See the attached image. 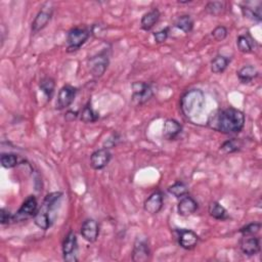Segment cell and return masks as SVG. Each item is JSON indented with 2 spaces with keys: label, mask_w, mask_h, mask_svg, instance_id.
Masks as SVG:
<instances>
[{
  "label": "cell",
  "mask_w": 262,
  "mask_h": 262,
  "mask_svg": "<svg viewBox=\"0 0 262 262\" xmlns=\"http://www.w3.org/2000/svg\"><path fill=\"white\" fill-rule=\"evenodd\" d=\"M189 3H191L190 2V0H186V2H181V0H179V2H178V4H180V5H186V4H189Z\"/></svg>",
  "instance_id": "37"
},
{
  "label": "cell",
  "mask_w": 262,
  "mask_h": 262,
  "mask_svg": "<svg viewBox=\"0 0 262 262\" xmlns=\"http://www.w3.org/2000/svg\"><path fill=\"white\" fill-rule=\"evenodd\" d=\"M161 17V13L158 9H153L150 12H148L147 14H145L141 20V27L143 30L145 31H150L152 30L157 23L159 22Z\"/></svg>",
  "instance_id": "19"
},
{
  "label": "cell",
  "mask_w": 262,
  "mask_h": 262,
  "mask_svg": "<svg viewBox=\"0 0 262 262\" xmlns=\"http://www.w3.org/2000/svg\"><path fill=\"white\" fill-rule=\"evenodd\" d=\"M108 66H109V54L107 50L98 52L88 59L89 72L95 78L102 77L107 71Z\"/></svg>",
  "instance_id": "5"
},
{
  "label": "cell",
  "mask_w": 262,
  "mask_h": 262,
  "mask_svg": "<svg viewBox=\"0 0 262 262\" xmlns=\"http://www.w3.org/2000/svg\"><path fill=\"white\" fill-rule=\"evenodd\" d=\"M112 159V154L109 149L103 148L93 152L90 156V166L94 170H102L108 166Z\"/></svg>",
  "instance_id": "11"
},
{
  "label": "cell",
  "mask_w": 262,
  "mask_h": 262,
  "mask_svg": "<svg viewBox=\"0 0 262 262\" xmlns=\"http://www.w3.org/2000/svg\"><path fill=\"white\" fill-rule=\"evenodd\" d=\"M245 122V114L242 111L229 107L213 111L208 117L207 125L222 135H236L243 130Z\"/></svg>",
  "instance_id": "1"
},
{
  "label": "cell",
  "mask_w": 262,
  "mask_h": 262,
  "mask_svg": "<svg viewBox=\"0 0 262 262\" xmlns=\"http://www.w3.org/2000/svg\"><path fill=\"white\" fill-rule=\"evenodd\" d=\"M229 62H231V58H228L224 55H220V54L216 55L211 60V63H210V68H211L212 73H214V74L223 73L227 69Z\"/></svg>",
  "instance_id": "21"
},
{
  "label": "cell",
  "mask_w": 262,
  "mask_h": 262,
  "mask_svg": "<svg viewBox=\"0 0 262 262\" xmlns=\"http://www.w3.org/2000/svg\"><path fill=\"white\" fill-rule=\"evenodd\" d=\"M79 117L83 123H94L100 119V115L92 109L90 103L83 107V109L79 113Z\"/></svg>",
  "instance_id": "23"
},
{
  "label": "cell",
  "mask_w": 262,
  "mask_h": 262,
  "mask_svg": "<svg viewBox=\"0 0 262 262\" xmlns=\"http://www.w3.org/2000/svg\"><path fill=\"white\" fill-rule=\"evenodd\" d=\"M0 162H2V165L4 168L12 169L19 165V157L15 154L4 153L2 154V157H0Z\"/></svg>",
  "instance_id": "30"
},
{
  "label": "cell",
  "mask_w": 262,
  "mask_h": 262,
  "mask_svg": "<svg viewBox=\"0 0 262 262\" xmlns=\"http://www.w3.org/2000/svg\"><path fill=\"white\" fill-rule=\"evenodd\" d=\"M208 212L210 216L216 220H226L229 218L227 210L218 202H211L209 204Z\"/></svg>",
  "instance_id": "22"
},
{
  "label": "cell",
  "mask_w": 262,
  "mask_h": 262,
  "mask_svg": "<svg viewBox=\"0 0 262 262\" xmlns=\"http://www.w3.org/2000/svg\"><path fill=\"white\" fill-rule=\"evenodd\" d=\"M241 148H242L241 141H239L237 139H232V140H228V141L224 142L220 146L219 152H221L223 154H233V153L240 151Z\"/></svg>",
  "instance_id": "28"
},
{
  "label": "cell",
  "mask_w": 262,
  "mask_h": 262,
  "mask_svg": "<svg viewBox=\"0 0 262 262\" xmlns=\"http://www.w3.org/2000/svg\"><path fill=\"white\" fill-rule=\"evenodd\" d=\"M78 240L77 236L73 231H70L64 237L62 242V256L63 259L68 262L78 261Z\"/></svg>",
  "instance_id": "8"
},
{
  "label": "cell",
  "mask_w": 262,
  "mask_h": 262,
  "mask_svg": "<svg viewBox=\"0 0 262 262\" xmlns=\"http://www.w3.org/2000/svg\"><path fill=\"white\" fill-rule=\"evenodd\" d=\"M177 240L178 244L182 249L185 250H191L196 245H198L200 238L194 232L190 231V229H178L177 231Z\"/></svg>",
  "instance_id": "13"
},
{
  "label": "cell",
  "mask_w": 262,
  "mask_h": 262,
  "mask_svg": "<svg viewBox=\"0 0 262 262\" xmlns=\"http://www.w3.org/2000/svg\"><path fill=\"white\" fill-rule=\"evenodd\" d=\"M62 198V192L54 191L45 196L43 203L40 208H38L37 213L34 218V223L43 231L48 229L54 219H55V210L59 205V202Z\"/></svg>",
  "instance_id": "3"
},
{
  "label": "cell",
  "mask_w": 262,
  "mask_h": 262,
  "mask_svg": "<svg viewBox=\"0 0 262 262\" xmlns=\"http://www.w3.org/2000/svg\"><path fill=\"white\" fill-rule=\"evenodd\" d=\"M205 108V94L201 89H189L180 98V109L186 120L196 124Z\"/></svg>",
  "instance_id": "2"
},
{
  "label": "cell",
  "mask_w": 262,
  "mask_h": 262,
  "mask_svg": "<svg viewBox=\"0 0 262 262\" xmlns=\"http://www.w3.org/2000/svg\"><path fill=\"white\" fill-rule=\"evenodd\" d=\"M13 222H14V214H12L6 208H2V210H0V223L3 225H7Z\"/></svg>",
  "instance_id": "35"
},
{
  "label": "cell",
  "mask_w": 262,
  "mask_h": 262,
  "mask_svg": "<svg viewBox=\"0 0 262 262\" xmlns=\"http://www.w3.org/2000/svg\"><path fill=\"white\" fill-rule=\"evenodd\" d=\"M228 34V31L224 26H217L212 32H211V35L212 37L216 40V41H223Z\"/></svg>",
  "instance_id": "34"
},
{
  "label": "cell",
  "mask_w": 262,
  "mask_h": 262,
  "mask_svg": "<svg viewBox=\"0 0 262 262\" xmlns=\"http://www.w3.org/2000/svg\"><path fill=\"white\" fill-rule=\"evenodd\" d=\"M225 9V4L222 2H210L205 7V12L211 16L220 15Z\"/></svg>",
  "instance_id": "31"
},
{
  "label": "cell",
  "mask_w": 262,
  "mask_h": 262,
  "mask_svg": "<svg viewBox=\"0 0 262 262\" xmlns=\"http://www.w3.org/2000/svg\"><path fill=\"white\" fill-rule=\"evenodd\" d=\"M151 250L147 240L138 239L133 249V260L135 262H146L150 259Z\"/></svg>",
  "instance_id": "16"
},
{
  "label": "cell",
  "mask_w": 262,
  "mask_h": 262,
  "mask_svg": "<svg viewBox=\"0 0 262 262\" xmlns=\"http://www.w3.org/2000/svg\"><path fill=\"white\" fill-rule=\"evenodd\" d=\"M91 35V32L85 27H75L68 32L67 35V52H75L86 43Z\"/></svg>",
  "instance_id": "4"
},
{
  "label": "cell",
  "mask_w": 262,
  "mask_h": 262,
  "mask_svg": "<svg viewBox=\"0 0 262 262\" xmlns=\"http://www.w3.org/2000/svg\"><path fill=\"white\" fill-rule=\"evenodd\" d=\"M198 203L190 195H184L177 205V212L180 216L187 217L198 210Z\"/></svg>",
  "instance_id": "18"
},
{
  "label": "cell",
  "mask_w": 262,
  "mask_h": 262,
  "mask_svg": "<svg viewBox=\"0 0 262 262\" xmlns=\"http://www.w3.org/2000/svg\"><path fill=\"white\" fill-rule=\"evenodd\" d=\"M182 126L175 119H167L163 126V137L167 141H174L181 134Z\"/></svg>",
  "instance_id": "17"
},
{
  "label": "cell",
  "mask_w": 262,
  "mask_h": 262,
  "mask_svg": "<svg viewBox=\"0 0 262 262\" xmlns=\"http://www.w3.org/2000/svg\"><path fill=\"white\" fill-rule=\"evenodd\" d=\"M163 208V193L161 190H156L151 193L144 203V209L149 214H158Z\"/></svg>",
  "instance_id": "14"
},
{
  "label": "cell",
  "mask_w": 262,
  "mask_h": 262,
  "mask_svg": "<svg viewBox=\"0 0 262 262\" xmlns=\"http://www.w3.org/2000/svg\"><path fill=\"white\" fill-rule=\"evenodd\" d=\"M39 88L43 92V94L46 96L47 101H50L55 89V82L51 77H44L40 80Z\"/></svg>",
  "instance_id": "24"
},
{
  "label": "cell",
  "mask_w": 262,
  "mask_h": 262,
  "mask_svg": "<svg viewBox=\"0 0 262 262\" xmlns=\"http://www.w3.org/2000/svg\"><path fill=\"white\" fill-rule=\"evenodd\" d=\"M174 26L184 33H189L193 29V21L190 16L182 15L175 20Z\"/></svg>",
  "instance_id": "27"
},
{
  "label": "cell",
  "mask_w": 262,
  "mask_h": 262,
  "mask_svg": "<svg viewBox=\"0 0 262 262\" xmlns=\"http://www.w3.org/2000/svg\"><path fill=\"white\" fill-rule=\"evenodd\" d=\"M78 89L72 85H63L57 94L56 100V109L57 110H64L69 108L76 97Z\"/></svg>",
  "instance_id": "10"
},
{
  "label": "cell",
  "mask_w": 262,
  "mask_h": 262,
  "mask_svg": "<svg viewBox=\"0 0 262 262\" xmlns=\"http://www.w3.org/2000/svg\"><path fill=\"white\" fill-rule=\"evenodd\" d=\"M261 229V223L260 222H251L243 227L240 228L239 233L242 236H256Z\"/></svg>",
  "instance_id": "32"
},
{
  "label": "cell",
  "mask_w": 262,
  "mask_h": 262,
  "mask_svg": "<svg viewBox=\"0 0 262 262\" xmlns=\"http://www.w3.org/2000/svg\"><path fill=\"white\" fill-rule=\"evenodd\" d=\"M52 13H53V9L51 8V5L49 3L45 4L42 7V9L39 11L37 16L35 17L34 21L32 22V26H31L32 34H37L38 32L43 30L48 25V23L52 18Z\"/></svg>",
  "instance_id": "9"
},
{
  "label": "cell",
  "mask_w": 262,
  "mask_h": 262,
  "mask_svg": "<svg viewBox=\"0 0 262 262\" xmlns=\"http://www.w3.org/2000/svg\"><path fill=\"white\" fill-rule=\"evenodd\" d=\"M38 210V202L35 195H29L23 202L20 209L14 214V222H20L34 217Z\"/></svg>",
  "instance_id": "7"
},
{
  "label": "cell",
  "mask_w": 262,
  "mask_h": 262,
  "mask_svg": "<svg viewBox=\"0 0 262 262\" xmlns=\"http://www.w3.org/2000/svg\"><path fill=\"white\" fill-rule=\"evenodd\" d=\"M131 87H133V96H131V100H133L134 104H136L137 106L145 105L146 103L151 101V98L154 95V91L150 83L137 81L133 83Z\"/></svg>",
  "instance_id": "6"
},
{
  "label": "cell",
  "mask_w": 262,
  "mask_h": 262,
  "mask_svg": "<svg viewBox=\"0 0 262 262\" xmlns=\"http://www.w3.org/2000/svg\"><path fill=\"white\" fill-rule=\"evenodd\" d=\"M80 234L88 243H94L100 236V225H98L96 220L92 218L85 219L81 225Z\"/></svg>",
  "instance_id": "12"
},
{
  "label": "cell",
  "mask_w": 262,
  "mask_h": 262,
  "mask_svg": "<svg viewBox=\"0 0 262 262\" xmlns=\"http://www.w3.org/2000/svg\"><path fill=\"white\" fill-rule=\"evenodd\" d=\"M167 190H168V192L170 194H172L173 196H175V198H177V199H181L182 196L186 195L187 192H188V188H187L186 184L183 183L182 181L174 182L172 185H170L167 188Z\"/></svg>",
  "instance_id": "29"
},
{
  "label": "cell",
  "mask_w": 262,
  "mask_h": 262,
  "mask_svg": "<svg viewBox=\"0 0 262 262\" xmlns=\"http://www.w3.org/2000/svg\"><path fill=\"white\" fill-rule=\"evenodd\" d=\"M169 34H170V28L169 27H166V28H164V29H162L158 32H155L154 33V38H155L156 43L162 44L164 42H166L168 37H169Z\"/></svg>",
  "instance_id": "33"
},
{
  "label": "cell",
  "mask_w": 262,
  "mask_h": 262,
  "mask_svg": "<svg viewBox=\"0 0 262 262\" xmlns=\"http://www.w3.org/2000/svg\"><path fill=\"white\" fill-rule=\"evenodd\" d=\"M259 75V72L257 70L256 67L252 64H248V66H244L243 68H241L238 72H237V76L239 78V80L244 83H250L252 82L254 79H256Z\"/></svg>",
  "instance_id": "20"
},
{
  "label": "cell",
  "mask_w": 262,
  "mask_h": 262,
  "mask_svg": "<svg viewBox=\"0 0 262 262\" xmlns=\"http://www.w3.org/2000/svg\"><path fill=\"white\" fill-rule=\"evenodd\" d=\"M261 5H259L257 8L253 9L251 7H249L247 4L246 6H242L241 10H242V14L246 19H249L251 21H255V22H261L262 20V12H261Z\"/></svg>",
  "instance_id": "25"
},
{
  "label": "cell",
  "mask_w": 262,
  "mask_h": 262,
  "mask_svg": "<svg viewBox=\"0 0 262 262\" xmlns=\"http://www.w3.org/2000/svg\"><path fill=\"white\" fill-rule=\"evenodd\" d=\"M119 140H120V137H119V135H117V134H113L106 142H105V144H104V148H106V149H111V148H113V147H115L117 144H118V142H119Z\"/></svg>",
  "instance_id": "36"
},
{
  "label": "cell",
  "mask_w": 262,
  "mask_h": 262,
  "mask_svg": "<svg viewBox=\"0 0 262 262\" xmlns=\"http://www.w3.org/2000/svg\"><path fill=\"white\" fill-rule=\"evenodd\" d=\"M240 249L247 256H255L260 252V240L256 236H242Z\"/></svg>",
  "instance_id": "15"
},
{
  "label": "cell",
  "mask_w": 262,
  "mask_h": 262,
  "mask_svg": "<svg viewBox=\"0 0 262 262\" xmlns=\"http://www.w3.org/2000/svg\"><path fill=\"white\" fill-rule=\"evenodd\" d=\"M254 41L250 35H240L237 38L238 49L243 53H251L254 48Z\"/></svg>",
  "instance_id": "26"
}]
</instances>
